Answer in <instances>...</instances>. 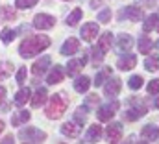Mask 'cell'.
Wrapping results in <instances>:
<instances>
[{"mask_svg": "<svg viewBox=\"0 0 159 144\" xmlns=\"http://www.w3.org/2000/svg\"><path fill=\"white\" fill-rule=\"evenodd\" d=\"M48 46H50V37L48 35H30L20 43L19 54L22 59H30V57H35L39 52H43Z\"/></svg>", "mask_w": 159, "mask_h": 144, "instance_id": "1", "label": "cell"}, {"mask_svg": "<svg viewBox=\"0 0 159 144\" xmlns=\"http://www.w3.org/2000/svg\"><path fill=\"white\" fill-rule=\"evenodd\" d=\"M67 98L63 96V94H54L52 98H50V104H48V107H46V116L50 118V120H57V118H61L63 115H65V111H67Z\"/></svg>", "mask_w": 159, "mask_h": 144, "instance_id": "2", "label": "cell"}, {"mask_svg": "<svg viewBox=\"0 0 159 144\" xmlns=\"http://www.w3.org/2000/svg\"><path fill=\"white\" fill-rule=\"evenodd\" d=\"M19 139L22 142H43L46 139V133L41 131L39 128H34V126H28L24 129L19 131Z\"/></svg>", "mask_w": 159, "mask_h": 144, "instance_id": "3", "label": "cell"}, {"mask_svg": "<svg viewBox=\"0 0 159 144\" xmlns=\"http://www.w3.org/2000/svg\"><path fill=\"white\" fill-rule=\"evenodd\" d=\"M117 111H119V102H109V104H106V106L98 107L96 116H98V120H100V122H107V120H111V118H113V115H115Z\"/></svg>", "mask_w": 159, "mask_h": 144, "instance_id": "4", "label": "cell"}, {"mask_svg": "<svg viewBox=\"0 0 159 144\" xmlns=\"http://www.w3.org/2000/svg\"><path fill=\"white\" fill-rule=\"evenodd\" d=\"M54 24H56V19L52 15H46V13H39L34 19V26L37 30H50V28H54Z\"/></svg>", "mask_w": 159, "mask_h": 144, "instance_id": "5", "label": "cell"}, {"mask_svg": "<svg viewBox=\"0 0 159 144\" xmlns=\"http://www.w3.org/2000/svg\"><path fill=\"white\" fill-rule=\"evenodd\" d=\"M80 34H81V37H83V41L93 43V41L98 37V24H96V22H85Z\"/></svg>", "mask_w": 159, "mask_h": 144, "instance_id": "6", "label": "cell"}, {"mask_svg": "<svg viewBox=\"0 0 159 144\" xmlns=\"http://www.w3.org/2000/svg\"><path fill=\"white\" fill-rule=\"evenodd\" d=\"M106 135H107L109 142H120V139H122V124L120 122L109 124L107 129H106Z\"/></svg>", "mask_w": 159, "mask_h": 144, "instance_id": "7", "label": "cell"}, {"mask_svg": "<svg viewBox=\"0 0 159 144\" xmlns=\"http://www.w3.org/2000/svg\"><path fill=\"white\" fill-rule=\"evenodd\" d=\"M87 63V56H83L81 59H72V61H69V65H67V74L70 76V78H76L81 69H83V65Z\"/></svg>", "mask_w": 159, "mask_h": 144, "instance_id": "8", "label": "cell"}, {"mask_svg": "<svg viewBox=\"0 0 159 144\" xmlns=\"http://www.w3.org/2000/svg\"><path fill=\"white\" fill-rule=\"evenodd\" d=\"M78 50H80V41L76 37H69L63 43V46H61V54L63 56H74Z\"/></svg>", "mask_w": 159, "mask_h": 144, "instance_id": "9", "label": "cell"}, {"mask_svg": "<svg viewBox=\"0 0 159 144\" xmlns=\"http://www.w3.org/2000/svg\"><path fill=\"white\" fill-rule=\"evenodd\" d=\"M61 133L65 137H69V139H76L81 133V126H78L76 122H67V124L61 126Z\"/></svg>", "mask_w": 159, "mask_h": 144, "instance_id": "10", "label": "cell"}, {"mask_svg": "<svg viewBox=\"0 0 159 144\" xmlns=\"http://www.w3.org/2000/svg\"><path fill=\"white\" fill-rule=\"evenodd\" d=\"M141 137H143L146 142H154V141H157V139H159L157 126H154V124L144 126V128H143V131H141Z\"/></svg>", "mask_w": 159, "mask_h": 144, "instance_id": "11", "label": "cell"}, {"mask_svg": "<svg viewBox=\"0 0 159 144\" xmlns=\"http://www.w3.org/2000/svg\"><path fill=\"white\" fill-rule=\"evenodd\" d=\"M135 65H137V57L133 54H126V56H122L119 61H117L119 70H131Z\"/></svg>", "mask_w": 159, "mask_h": 144, "instance_id": "12", "label": "cell"}, {"mask_svg": "<svg viewBox=\"0 0 159 144\" xmlns=\"http://www.w3.org/2000/svg\"><path fill=\"white\" fill-rule=\"evenodd\" d=\"M120 87H122V83H120L119 78H111V79L107 81V85L104 87V94L109 96V98H113V96H117L120 92Z\"/></svg>", "mask_w": 159, "mask_h": 144, "instance_id": "13", "label": "cell"}, {"mask_svg": "<svg viewBox=\"0 0 159 144\" xmlns=\"http://www.w3.org/2000/svg\"><path fill=\"white\" fill-rule=\"evenodd\" d=\"M48 67H50V57H48V56H43L39 61L32 67V74H34L35 78H39V76H43V74L46 72Z\"/></svg>", "mask_w": 159, "mask_h": 144, "instance_id": "14", "label": "cell"}, {"mask_svg": "<svg viewBox=\"0 0 159 144\" xmlns=\"http://www.w3.org/2000/svg\"><path fill=\"white\" fill-rule=\"evenodd\" d=\"M131 46H133V37L131 35H128V34H120V35L117 37V48H119L120 52H129Z\"/></svg>", "mask_w": 159, "mask_h": 144, "instance_id": "15", "label": "cell"}, {"mask_svg": "<svg viewBox=\"0 0 159 144\" xmlns=\"http://www.w3.org/2000/svg\"><path fill=\"white\" fill-rule=\"evenodd\" d=\"M100 137H102V128L98 124H93V126H89V129L85 133V142H98Z\"/></svg>", "mask_w": 159, "mask_h": 144, "instance_id": "16", "label": "cell"}, {"mask_svg": "<svg viewBox=\"0 0 159 144\" xmlns=\"http://www.w3.org/2000/svg\"><path fill=\"white\" fill-rule=\"evenodd\" d=\"M124 15H126L129 20L139 22V20L143 19V7H137V6H128V7L124 9Z\"/></svg>", "mask_w": 159, "mask_h": 144, "instance_id": "17", "label": "cell"}, {"mask_svg": "<svg viewBox=\"0 0 159 144\" xmlns=\"http://www.w3.org/2000/svg\"><path fill=\"white\" fill-rule=\"evenodd\" d=\"M96 46H98L104 54H107V52L111 50V46H113V35H111L109 32H106L104 35L98 39V44H96Z\"/></svg>", "mask_w": 159, "mask_h": 144, "instance_id": "18", "label": "cell"}, {"mask_svg": "<svg viewBox=\"0 0 159 144\" xmlns=\"http://www.w3.org/2000/svg\"><path fill=\"white\" fill-rule=\"evenodd\" d=\"M46 96H48L46 89H44V87H41V89L35 91V94L30 98V102H32V106H34V107H41V106L46 102Z\"/></svg>", "mask_w": 159, "mask_h": 144, "instance_id": "19", "label": "cell"}, {"mask_svg": "<svg viewBox=\"0 0 159 144\" xmlns=\"http://www.w3.org/2000/svg\"><path fill=\"white\" fill-rule=\"evenodd\" d=\"M63 76H65V74H63V69L57 65V67H54V70L48 74V78H46V83H48V85L61 83V81H63Z\"/></svg>", "mask_w": 159, "mask_h": 144, "instance_id": "20", "label": "cell"}, {"mask_svg": "<svg viewBox=\"0 0 159 144\" xmlns=\"http://www.w3.org/2000/svg\"><path fill=\"white\" fill-rule=\"evenodd\" d=\"M146 115V107L144 106H139V107H129L126 111V115H124V118L126 120H137V118H141V116H144Z\"/></svg>", "mask_w": 159, "mask_h": 144, "instance_id": "21", "label": "cell"}, {"mask_svg": "<svg viewBox=\"0 0 159 144\" xmlns=\"http://www.w3.org/2000/svg\"><path fill=\"white\" fill-rule=\"evenodd\" d=\"M30 100V89L28 87H24V89H20L19 92H17V96H15V106L17 107H24V104Z\"/></svg>", "mask_w": 159, "mask_h": 144, "instance_id": "22", "label": "cell"}, {"mask_svg": "<svg viewBox=\"0 0 159 144\" xmlns=\"http://www.w3.org/2000/svg\"><path fill=\"white\" fill-rule=\"evenodd\" d=\"M137 46H139V52L141 54H150L152 48H154V43H152L150 37H141L139 43H137Z\"/></svg>", "mask_w": 159, "mask_h": 144, "instance_id": "23", "label": "cell"}, {"mask_svg": "<svg viewBox=\"0 0 159 144\" xmlns=\"http://www.w3.org/2000/svg\"><path fill=\"white\" fill-rule=\"evenodd\" d=\"M28 120H30V113L24 109V111H17V113L13 115L11 124H13V126H20V124H24V122H28Z\"/></svg>", "mask_w": 159, "mask_h": 144, "instance_id": "24", "label": "cell"}, {"mask_svg": "<svg viewBox=\"0 0 159 144\" xmlns=\"http://www.w3.org/2000/svg\"><path fill=\"white\" fill-rule=\"evenodd\" d=\"M89 87H91V79H89L87 76H80L78 79L74 81V89H76L78 92H85Z\"/></svg>", "mask_w": 159, "mask_h": 144, "instance_id": "25", "label": "cell"}, {"mask_svg": "<svg viewBox=\"0 0 159 144\" xmlns=\"http://www.w3.org/2000/svg\"><path fill=\"white\" fill-rule=\"evenodd\" d=\"M144 67H146V70H148V72H156V70H157V67H159V56H157V54H154V56L146 57Z\"/></svg>", "mask_w": 159, "mask_h": 144, "instance_id": "26", "label": "cell"}, {"mask_svg": "<svg viewBox=\"0 0 159 144\" xmlns=\"http://www.w3.org/2000/svg\"><path fill=\"white\" fill-rule=\"evenodd\" d=\"M74 122L80 124V126H83L85 122H87V107L83 106V107H78L74 111Z\"/></svg>", "mask_w": 159, "mask_h": 144, "instance_id": "27", "label": "cell"}, {"mask_svg": "<svg viewBox=\"0 0 159 144\" xmlns=\"http://www.w3.org/2000/svg\"><path fill=\"white\" fill-rule=\"evenodd\" d=\"M157 20H159V17L156 15V13H154V15H150V17L144 20V24H143V30H144L146 34H148V32H152V30L157 26Z\"/></svg>", "mask_w": 159, "mask_h": 144, "instance_id": "28", "label": "cell"}, {"mask_svg": "<svg viewBox=\"0 0 159 144\" xmlns=\"http://www.w3.org/2000/svg\"><path fill=\"white\" fill-rule=\"evenodd\" d=\"M81 15H83V11H81L80 7H76V9L67 17V24H69V26H76L80 22V19H81Z\"/></svg>", "mask_w": 159, "mask_h": 144, "instance_id": "29", "label": "cell"}, {"mask_svg": "<svg viewBox=\"0 0 159 144\" xmlns=\"http://www.w3.org/2000/svg\"><path fill=\"white\" fill-rule=\"evenodd\" d=\"M11 72H13V65L7 63V61H2V63H0V81L6 79V78H9Z\"/></svg>", "mask_w": 159, "mask_h": 144, "instance_id": "30", "label": "cell"}, {"mask_svg": "<svg viewBox=\"0 0 159 144\" xmlns=\"http://www.w3.org/2000/svg\"><path fill=\"white\" fill-rule=\"evenodd\" d=\"M15 35H17V32H15V30L6 28V30H2V37H0V39H2V43H4V44H9V43L15 39Z\"/></svg>", "mask_w": 159, "mask_h": 144, "instance_id": "31", "label": "cell"}, {"mask_svg": "<svg viewBox=\"0 0 159 144\" xmlns=\"http://www.w3.org/2000/svg\"><path fill=\"white\" fill-rule=\"evenodd\" d=\"M128 85H129V89L137 91V89L143 87V78H141V76H131V78L128 79Z\"/></svg>", "mask_w": 159, "mask_h": 144, "instance_id": "32", "label": "cell"}, {"mask_svg": "<svg viewBox=\"0 0 159 144\" xmlns=\"http://www.w3.org/2000/svg\"><path fill=\"white\" fill-rule=\"evenodd\" d=\"M0 13H2V17H4V19H9V20H13V19L17 17L15 9H11L9 6H2V7H0Z\"/></svg>", "mask_w": 159, "mask_h": 144, "instance_id": "33", "label": "cell"}, {"mask_svg": "<svg viewBox=\"0 0 159 144\" xmlns=\"http://www.w3.org/2000/svg\"><path fill=\"white\" fill-rule=\"evenodd\" d=\"M37 2H39V0H17L15 6H17L19 9H30V7H34Z\"/></svg>", "mask_w": 159, "mask_h": 144, "instance_id": "34", "label": "cell"}, {"mask_svg": "<svg viewBox=\"0 0 159 144\" xmlns=\"http://www.w3.org/2000/svg\"><path fill=\"white\" fill-rule=\"evenodd\" d=\"M91 52H93V63L98 67V63H102V59H104V52H102L98 46H94Z\"/></svg>", "mask_w": 159, "mask_h": 144, "instance_id": "35", "label": "cell"}, {"mask_svg": "<svg viewBox=\"0 0 159 144\" xmlns=\"http://www.w3.org/2000/svg\"><path fill=\"white\" fill-rule=\"evenodd\" d=\"M107 74H111V69H106V70L98 72V74H96V78H94V81H93V83H94V85H96V87H100V85H104V78H106V76H107Z\"/></svg>", "mask_w": 159, "mask_h": 144, "instance_id": "36", "label": "cell"}, {"mask_svg": "<svg viewBox=\"0 0 159 144\" xmlns=\"http://www.w3.org/2000/svg\"><path fill=\"white\" fill-rule=\"evenodd\" d=\"M109 19H111V9L109 7H104L98 13V22H109Z\"/></svg>", "mask_w": 159, "mask_h": 144, "instance_id": "37", "label": "cell"}, {"mask_svg": "<svg viewBox=\"0 0 159 144\" xmlns=\"http://www.w3.org/2000/svg\"><path fill=\"white\" fill-rule=\"evenodd\" d=\"M146 91H148L150 94H159V79H152V81L148 83Z\"/></svg>", "mask_w": 159, "mask_h": 144, "instance_id": "38", "label": "cell"}, {"mask_svg": "<svg viewBox=\"0 0 159 144\" xmlns=\"http://www.w3.org/2000/svg\"><path fill=\"white\" fill-rule=\"evenodd\" d=\"M24 81H26V69H20V70L17 72V83L24 85Z\"/></svg>", "mask_w": 159, "mask_h": 144, "instance_id": "39", "label": "cell"}, {"mask_svg": "<svg viewBox=\"0 0 159 144\" xmlns=\"http://www.w3.org/2000/svg\"><path fill=\"white\" fill-rule=\"evenodd\" d=\"M98 100H100V98H98L96 94H91V96H89V100H87V106H94Z\"/></svg>", "mask_w": 159, "mask_h": 144, "instance_id": "40", "label": "cell"}, {"mask_svg": "<svg viewBox=\"0 0 159 144\" xmlns=\"http://www.w3.org/2000/svg\"><path fill=\"white\" fill-rule=\"evenodd\" d=\"M4 100H6V89H4V87H0V104H2Z\"/></svg>", "mask_w": 159, "mask_h": 144, "instance_id": "41", "label": "cell"}, {"mask_svg": "<svg viewBox=\"0 0 159 144\" xmlns=\"http://www.w3.org/2000/svg\"><path fill=\"white\" fill-rule=\"evenodd\" d=\"M102 4V0H91V7L93 9H96V6H100Z\"/></svg>", "mask_w": 159, "mask_h": 144, "instance_id": "42", "label": "cell"}, {"mask_svg": "<svg viewBox=\"0 0 159 144\" xmlns=\"http://www.w3.org/2000/svg\"><path fill=\"white\" fill-rule=\"evenodd\" d=\"M2 142H13V137H11V135H7V137H6V139H4V141H2Z\"/></svg>", "mask_w": 159, "mask_h": 144, "instance_id": "43", "label": "cell"}, {"mask_svg": "<svg viewBox=\"0 0 159 144\" xmlns=\"http://www.w3.org/2000/svg\"><path fill=\"white\" fill-rule=\"evenodd\" d=\"M2 131H4V122L0 120V133H2Z\"/></svg>", "mask_w": 159, "mask_h": 144, "instance_id": "44", "label": "cell"}, {"mask_svg": "<svg viewBox=\"0 0 159 144\" xmlns=\"http://www.w3.org/2000/svg\"><path fill=\"white\" fill-rule=\"evenodd\" d=\"M156 107L159 109V96H157V100H156Z\"/></svg>", "mask_w": 159, "mask_h": 144, "instance_id": "45", "label": "cell"}, {"mask_svg": "<svg viewBox=\"0 0 159 144\" xmlns=\"http://www.w3.org/2000/svg\"><path fill=\"white\" fill-rule=\"evenodd\" d=\"M157 22H159V20H157ZM156 28H157V32H159V24H157V26H156Z\"/></svg>", "mask_w": 159, "mask_h": 144, "instance_id": "46", "label": "cell"}, {"mask_svg": "<svg viewBox=\"0 0 159 144\" xmlns=\"http://www.w3.org/2000/svg\"><path fill=\"white\" fill-rule=\"evenodd\" d=\"M157 48H159V41H157Z\"/></svg>", "mask_w": 159, "mask_h": 144, "instance_id": "47", "label": "cell"}]
</instances>
